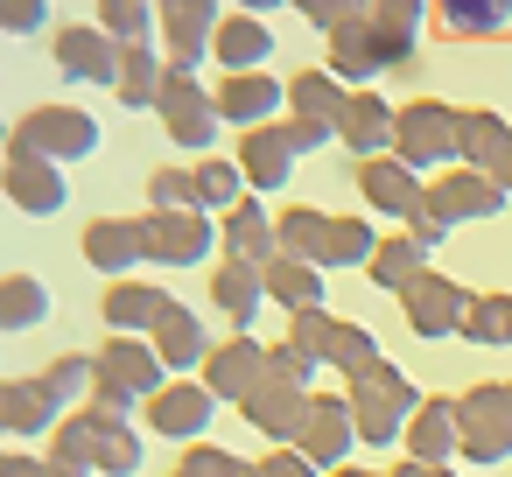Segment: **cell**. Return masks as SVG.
<instances>
[{"label":"cell","mask_w":512,"mask_h":477,"mask_svg":"<svg viewBox=\"0 0 512 477\" xmlns=\"http://www.w3.org/2000/svg\"><path fill=\"white\" fill-rule=\"evenodd\" d=\"M155 29H162V64L169 71H204L218 0H155Z\"/></svg>","instance_id":"ba28073f"},{"label":"cell","mask_w":512,"mask_h":477,"mask_svg":"<svg viewBox=\"0 0 512 477\" xmlns=\"http://www.w3.org/2000/svg\"><path fill=\"white\" fill-rule=\"evenodd\" d=\"M155 113H162V127H169V141L176 148H211L218 141V99L204 92V78L197 71H162V92H155Z\"/></svg>","instance_id":"52a82bcc"},{"label":"cell","mask_w":512,"mask_h":477,"mask_svg":"<svg viewBox=\"0 0 512 477\" xmlns=\"http://www.w3.org/2000/svg\"><path fill=\"white\" fill-rule=\"evenodd\" d=\"M337 141H344L358 162L393 155V106H386L379 92H351V106H344V120H337Z\"/></svg>","instance_id":"cb8c5ba5"},{"label":"cell","mask_w":512,"mask_h":477,"mask_svg":"<svg viewBox=\"0 0 512 477\" xmlns=\"http://www.w3.org/2000/svg\"><path fill=\"white\" fill-rule=\"evenodd\" d=\"M169 302H176V295H162V288H148V281H113L106 302H99V316H106L113 337H148Z\"/></svg>","instance_id":"d4e9b609"},{"label":"cell","mask_w":512,"mask_h":477,"mask_svg":"<svg viewBox=\"0 0 512 477\" xmlns=\"http://www.w3.org/2000/svg\"><path fill=\"white\" fill-rule=\"evenodd\" d=\"M190 176H197V211H232V204L246 197V176H239V162H225V155H204Z\"/></svg>","instance_id":"b9f144b4"},{"label":"cell","mask_w":512,"mask_h":477,"mask_svg":"<svg viewBox=\"0 0 512 477\" xmlns=\"http://www.w3.org/2000/svg\"><path fill=\"white\" fill-rule=\"evenodd\" d=\"M0 393H8V435H43L64 421V407L43 379H0Z\"/></svg>","instance_id":"e575fe53"},{"label":"cell","mask_w":512,"mask_h":477,"mask_svg":"<svg viewBox=\"0 0 512 477\" xmlns=\"http://www.w3.org/2000/svg\"><path fill=\"white\" fill-rule=\"evenodd\" d=\"M50 323V288L36 274H0V330H36Z\"/></svg>","instance_id":"d590c367"},{"label":"cell","mask_w":512,"mask_h":477,"mask_svg":"<svg viewBox=\"0 0 512 477\" xmlns=\"http://www.w3.org/2000/svg\"><path fill=\"white\" fill-rule=\"evenodd\" d=\"M99 120L85 113V106H36V113H22L15 127H8V155H36V162H85V155H99Z\"/></svg>","instance_id":"3957f363"},{"label":"cell","mask_w":512,"mask_h":477,"mask_svg":"<svg viewBox=\"0 0 512 477\" xmlns=\"http://www.w3.org/2000/svg\"><path fill=\"white\" fill-rule=\"evenodd\" d=\"M281 134H288V148H295V155H316V148L330 141V134H323V127H309V120H281Z\"/></svg>","instance_id":"6f0895ef"},{"label":"cell","mask_w":512,"mask_h":477,"mask_svg":"<svg viewBox=\"0 0 512 477\" xmlns=\"http://www.w3.org/2000/svg\"><path fill=\"white\" fill-rule=\"evenodd\" d=\"M211 57L225 64V78H239V71H267V57H274V29H267L260 15H225V22L211 29Z\"/></svg>","instance_id":"603a6c76"},{"label":"cell","mask_w":512,"mask_h":477,"mask_svg":"<svg viewBox=\"0 0 512 477\" xmlns=\"http://www.w3.org/2000/svg\"><path fill=\"white\" fill-rule=\"evenodd\" d=\"M274 8H288V0H239V15H260V22H267Z\"/></svg>","instance_id":"91938a15"},{"label":"cell","mask_w":512,"mask_h":477,"mask_svg":"<svg viewBox=\"0 0 512 477\" xmlns=\"http://www.w3.org/2000/svg\"><path fill=\"white\" fill-rule=\"evenodd\" d=\"M36 379L57 393V407H71V400H92V358H85V351H64V358H50Z\"/></svg>","instance_id":"ee69618b"},{"label":"cell","mask_w":512,"mask_h":477,"mask_svg":"<svg viewBox=\"0 0 512 477\" xmlns=\"http://www.w3.org/2000/svg\"><path fill=\"white\" fill-rule=\"evenodd\" d=\"M218 239H225V253H232V260H253V267H267V260L281 253V239H274V218L260 211V197H239V204L225 211Z\"/></svg>","instance_id":"83f0119b"},{"label":"cell","mask_w":512,"mask_h":477,"mask_svg":"<svg viewBox=\"0 0 512 477\" xmlns=\"http://www.w3.org/2000/svg\"><path fill=\"white\" fill-rule=\"evenodd\" d=\"M211 302H218L239 330H253V316H260V302H267L260 267H253V260H218V274H211Z\"/></svg>","instance_id":"d6a6232c"},{"label":"cell","mask_w":512,"mask_h":477,"mask_svg":"<svg viewBox=\"0 0 512 477\" xmlns=\"http://www.w3.org/2000/svg\"><path fill=\"white\" fill-rule=\"evenodd\" d=\"M148 344H155V358H162L169 372H190V365H204V358H211V344H204V316H197V309H183V302H169V309H162V323L148 330Z\"/></svg>","instance_id":"4316f807"},{"label":"cell","mask_w":512,"mask_h":477,"mask_svg":"<svg viewBox=\"0 0 512 477\" xmlns=\"http://www.w3.org/2000/svg\"><path fill=\"white\" fill-rule=\"evenodd\" d=\"M288 8H302V15L330 36V29H344V22H358V15H372V0H288Z\"/></svg>","instance_id":"681fc988"},{"label":"cell","mask_w":512,"mask_h":477,"mask_svg":"<svg viewBox=\"0 0 512 477\" xmlns=\"http://www.w3.org/2000/svg\"><path fill=\"white\" fill-rule=\"evenodd\" d=\"M400 442H407L414 463H449V456H456V400H421V407L407 414Z\"/></svg>","instance_id":"f1b7e54d"},{"label":"cell","mask_w":512,"mask_h":477,"mask_svg":"<svg viewBox=\"0 0 512 477\" xmlns=\"http://www.w3.org/2000/svg\"><path fill=\"white\" fill-rule=\"evenodd\" d=\"M456 337L505 351V344H512V295H470V309H463V330H456Z\"/></svg>","instance_id":"60d3db41"},{"label":"cell","mask_w":512,"mask_h":477,"mask_svg":"<svg viewBox=\"0 0 512 477\" xmlns=\"http://www.w3.org/2000/svg\"><path fill=\"white\" fill-rule=\"evenodd\" d=\"M323 43H330V64H323V71H330L337 85H351V92H358V85L372 92V78H379V64H372V22L358 15V22L330 29Z\"/></svg>","instance_id":"4dcf8cb0"},{"label":"cell","mask_w":512,"mask_h":477,"mask_svg":"<svg viewBox=\"0 0 512 477\" xmlns=\"http://www.w3.org/2000/svg\"><path fill=\"white\" fill-rule=\"evenodd\" d=\"M0 477H85L78 463H57V456H8Z\"/></svg>","instance_id":"f5cc1de1"},{"label":"cell","mask_w":512,"mask_h":477,"mask_svg":"<svg viewBox=\"0 0 512 477\" xmlns=\"http://www.w3.org/2000/svg\"><path fill=\"white\" fill-rule=\"evenodd\" d=\"M421 15H428V0H372V22H386V29H421Z\"/></svg>","instance_id":"db71d44e"},{"label":"cell","mask_w":512,"mask_h":477,"mask_svg":"<svg viewBox=\"0 0 512 477\" xmlns=\"http://www.w3.org/2000/svg\"><path fill=\"white\" fill-rule=\"evenodd\" d=\"M295 162H302V155L288 148L281 120H274V127H253V134L239 141V176H246V190H253V197H274V190H288Z\"/></svg>","instance_id":"d6986e66"},{"label":"cell","mask_w":512,"mask_h":477,"mask_svg":"<svg viewBox=\"0 0 512 477\" xmlns=\"http://www.w3.org/2000/svg\"><path fill=\"white\" fill-rule=\"evenodd\" d=\"M386 477H449V463H414V456H407V463L386 470Z\"/></svg>","instance_id":"680465c9"},{"label":"cell","mask_w":512,"mask_h":477,"mask_svg":"<svg viewBox=\"0 0 512 477\" xmlns=\"http://www.w3.org/2000/svg\"><path fill=\"white\" fill-rule=\"evenodd\" d=\"M50 435H57V463H78L85 477H134L141 470V435L127 414L85 407V414L57 421Z\"/></svg>","instance_id":"6da1fadb"},{"label":"cell","mask_w":512,"mask_h":477,"mask_svg":"<svg viewBox=\"0 0 512 477\" xmlns=\"http://www.w3.org/2000/svg\"><path fill=\"white\" fill-rule=\"evenodd\" d=\"M176 477H253V463L232 456V449H218V442H190L183 463H176Z\"/></svg>","instance_id":"f6af8a7d"},{"label":"cell","mask_w":512,"mask_h":477,"mask_svg":"<svg viewBox=\"0 0 512 477\" xmlns=\"http://www.w3.org/2000/svg\"><path fill=\"white\" fill-rule=\"evenodd\" d=\"M239 414H246V428H260L267 442L295 449V435H302V414H309V393L267 372V379H260V386H253L246 400H239Z\"/></svg>","instance_id":"e0dca14e"},{"label":"cell","mask_w":512,"mask_h":477,"mask_svg":"<svg viewBox=\"0 0 512 477\" xmlns=\"http://www.w3.org/2000/svg\"><path fill=\"white\" fill-rule=\"evenodd\" d=\"M253 477H316V463H309L302 449H274V456L253 463Z\"/></svg>","instance_id":"11a10c76"},{"label":"cell","mask_w":512,"mask_h":477,"mask_svg":"<svg viewBox=\"0 0 512 477\" xmlns=\"http://www.w3.org/2000/svg\"><path fill=\"white\" fill-rule=\"evenodd\" d=\"M211 421H218V393L204 379H169L162 393H148V428L169 442H197Z\"/></svg>","instance_id":"7c38bea8"},{"label":"cell","mask_w":512,"mask_h":477,"mask_svg":"<svg viewBox=\"0 0 512 477\" xmlns=\"http://www.w3.org/2000/svg\"><path fill=\"white\" fill-rule=\"evenodd\" d=\"M0 463H8V456H0Z\"/></svg>","instance_id":"e7e4bbea"},{"label":"cell","mask_w":512,"mask_h":477,"mask_svg":"<svg viewBox=\"0 0 512 477\" xmlns=\"http://www.w3.org/2000/svg\"><path fill=\"white\" fill-rule=\"evenodd\" d=\"M85 260L113 281H127L141 260H148V225L141 218H92L85 225Z\"/></svg>","instance_id":"ffe728a7"},{"label":"cell","mask_w":512,"mask_h":477,"mask_svg":"<svg viewBox=\"0 0 512 477\" xmlns=\"http://www.w3.org/2000/svg\"><path fill=\"white\" fill-rule=\"evenodd\" d=\"M365 22H372V15H365ZM372 64H379V71L414 64V29H386V22H372Z\"/></svg>","instance_id":"c3c4849f"},{"label":"cell","mask_w":512,"mask_h":477,"mask_svg":"<svg viewBox=\"0 0 512 477\" xmlns=\"http://www.w3.org/2000/svg\"><path fill=\"white\" fill-rule=\"evenodd\" d=\"M316 365H337L344 379H358L365 365H379V337L372 330H358V323H344V316H330V309H295V330H288Z\"/></svg>","instance_id":"8992f818"},{"label":"cell","mask_w":512,"mask_h":477,"mask_svg":"<svg viewBox=\"0 0 512 477\" xmlns=\"http://www.w3.org/2000/svg\"><path fill=\"white\" fill-rule=\"evenodd\" d=\"M407 239H414L421 253H435V246L449 239V225H442V218H428V211H414V218H407Z\"/></svg>","instance_id":"9f6ffc18"},{"label":"cell","mask_w":512,"mask_h":477,"mask_svg":"<svg viewBox=\"0 0 512 477\" xmlns=\"http://www.w3.org/2000/svg\"><path fill=\"white\" fill-rule=\"evenodd\" d=\"M393 155L421 176V169H442V162H463V113L442 106V99H414V106H393Z\"/></svg>","instance_id":"277c9868"},{"label":"cell","mask_w":512,"mask_h":477,"mask_svg":"<svg viewBox=\"0 0 512 477\" xmlns=\"http://www.w3.org/2000/svg\"><path fill=\"white\" fill-rule=\"evenodd\" d=\"M463 169L491 176L512 197V127L498 113H463Z\"/></svg>","instance_id":"44dd1931"},{"label":"cell","mask_w":512,"mask_h":477,"mask_svg":"<svg viewBox=\"0 0 512 477\" xmlns=\"http://www.w3.org/2000/svg\"><path fill=\"white\" fill-rule=\"evenodd\" d=\"M421 211L442 218V225H477V218H498V211H505V190H498L491 176H477V169H449V176L428 183Z\"/></svg>","instance_id":"30bf717a"},{"label":"cell","mask_w":512,"mask_h":477,"mask_svg":"<svg viewBox=\"0 0 512 477\" xmlns=\"http://www.w3.org/2000/svg\"><path fill=\"white\" fill-rule=\"evenodd\" d=\"M274 239H281V253L288 260H323V239H330V218L323 211H309V204H295V211H281L274 218Z\"/></svg>","instance_id":"f35d334b"},{"label":"cell","mask_w":512,"mask_h":477,"mask_svg":"<svg viewBox=\"0 0 512 477\" xmlns=\"http://www.w3.org/2000/svg\"><path fill=\"white\" fill-rule=\"evenodd\" d=\"M344 400H351V407H372V414H400V421L421 407V393L407 386V372H400V365H386V358H379V365H365V372L351 379V393H344Z\"/></svg>","instance_id":"1f68e13d"},{"label":"cell","mask_w":512,"mask_h":477,"mask_svg":"<svg viewBox=\"0 0 512 477\" xmlns=\"http://www.w3.org/2000/svg\"><path fill=\"white\" fill-rule=\"evenodd\" d=\"M0 435H8V393H0Z\"/></svg>","instance_id":"6125c7cd"},{"label":"cell","mask_w":512,"mask_h":477,"mask_svg":"<svg viewBox=\"0 0 512 477\" xmlns=\"http://www.w3.org/2000/svg\"><path fill=\"white\" fill-rule=\"evenodd\" d=\"M372 253H379L372 218H330V239H323V260L316 267H365Z\"/></svg>","instance_id":"ab89813d"},{"label":"cell","mask_w":512,"mask_h":477,"mask_svg":"<svg viewBox=\"0 0 512 477\" xmlns=\"http://www.w3.org/2000/svg\"><path fill=\"white\" fill-rule=\"evenodd\" d=\"M99 29L113 43H148L155 36V0H99Z\"/></svg>","instance_id":"7bdbcfd3"},{"label":"cell","mask_w":512,"mask_h":477,"mask_svg":"<svg viewBox=\"0 0 512 477\" xmlns=\"http://www.w3.org/2000/svg\"><path fill=\"white\" fill-rule=\"evenodd\" d=\"M330 477H386V470H358V463H337Z\"/></svg>","instance_id":"94428289"},{"label":"cell","mask_w":512,"mask_h":477,"mask_svg":"<svg viewBox=\"0 0 512 477\" xmlns=\"http://www.w3.org/2000/svg\"><path fill=\"white\" fill-rule=\"evenodd\" d=\"M141 225H148V260H162V267H197L218 246L211 211H148Z\"/></svg>","instance_id":"5bb4252c"},{"label":"cell","mask_w":512,"mask_h":477,"mask_svg":"<svg viewBox=\"0 0 512 477\" xmlns=\"http://www.w3.org/2000/svg\"><path fill=\"white\" fill-rule=\"evenodd\" d=\"M260 288H267V302H281L288 316H295V309H330V302H323V267L288 260V253H274V260L260 267Z\"/></svg>","instance_id":"f546056e"},{"label":"cell","mask_w":512,"mask_h":477,"mask_svg":"<svg viewBox=\"0 0 512 477\" xmlns=\"http://www.w3.org/2000/svg\"><path fill=\"white\" fill-rule=\"evenodd\" d=\"M0 190H8L29 218H57L64 211V169L57 162H36V155H8V176H0Z\"/></svg>","instance_id":"7402d4cb"},{"label":"cell","mask_w":512,"mask_h":477,"mask_svg":"<svg viewBox=\"0 0 512 477\" xmlns=\"http://www.w3.org/2000/svg\"><path fill=\"white\" fill-rule=\"evenodd\" d=\"M435 15H442L449 36H505L512 0H435Z\"/></svg>","instance_id":"74e56055"},{"label":"cell","mask_w":512,"mask_h":477,"mask_svg":"<svg viewBox=\"0 0 512 477\" xmlns=\"http://www.w3.org/2000/svg\"><path fill=\"white\" fill-rule=\"evenodd\" d=\"M358 197L379 211V218H414L421 211V176L400 162V155H372V162H358Z\"/></svg>","instance_id":"ac0fdd59"},{"label":"cell","mask_w":512,"mask_h":477,"mask_svg":"<svg viewBox=\"0 0 512 477\" xmlns=\"http://www.w3.org/2000/svg\"><path fill=\"white\" fill-rule=\"evenodd\" d=\"M365 274H372V288H386V295H400L407 281H421L428 274V253L400 232V239H379V253L365 260Z\"/></svg>","instance_id":"8d00e7d4"},{"label":"cell","mask_w":512,"mask_h":477,"mask_svg":"<svg viewBox=\"0 0 512 477\" xmlns=\"http://www.w3.org/2000/svg\"><path fill=\"white\" fill-rule=\"evenodd\" d=\"M267 379V344L253 337V330H239V337H225V344H211V358H204V386L218 393V407L232 400H246L253 386Z\"/></svg>","instance_id":"9a60e30c"},{"label":"cell","mask_w":512,"mask_h":477,"mask_svg":"<svg viewBox=\"0 0 512 477\" xmlns=\"http://www.w3.org/2000/svg\"><path fill=\"white\" fill-rule=\"evenodd\" d=\"M344 106H351V85H337L330 71H302V78H288V120H309V127H323L330 141H337Z\"/></svg>","instance_id":"484cf974"},{"label":"cell","mask_w":512,"mask_h":477,"mask_svg":"<svg viewBox=\"0 0 512 477\" xmlns=\"http://www.w3.org/2000/svg\"><path fill=\"white\" fill-rule=\"evenodd\" d=\"M0 148H8V120H0Z\"/></svg>","instance_id":"be15d7a7"},{"label":"cell","mask_w":512,"mask_h":477,"mask_svg":"<svg viewBox=\"0 0 512 477\" xmlns=\"http://www.w3.org/2000/svg\"><path fill=\"white\" fill-rule=\"evenodd\" d=\"M169 386V365L155 358L148 337H106L92 351V400L85 407H106V414H134L148 407V393Z\"/></svg>","instance_id":"7a4b0ae2"},{"label":"cell","mask_w":512,"mask_h":477,"mask_svg":"<svg viewBox=\"0 0 512 477\" xmlns=\"http://www.w3.org/2000/svg\"><path fill=\"white\" fill-rule=\"evenodd\" d=\"M400 309H407V330L435 344V337H456V330H463L470 295H463L449 274H435V267H428L421 281H407V288H400Z\"/></svg>","instance_id":"8fae6325"},{"label":"cell","mask_w":512,"mask_h":477,"mask_svg":"<svg viewBox=\"0 0 512 477\" xmlns=\"http://www.w3.org/2000/svg\"><path fill=\"white\" fill-rule=\"evenodd\" d=\"M295 449H302L316 470H337V463H351V449H358L351 400H344V393H309V414H302V435H295Z\"/></svg>","instance_id":"9c48e42d"},{"label":"cell","mask_w":512,"mask_h":477,"mask_svg":"<svg viewBox=\"0 0 512 477\" xmlns=\"http://www.w3.org/2000/svg\"><path fill=\"white\" fill-rule=\"evenodd\" d=\"M211 99H218V120H225V127H239V134L274 127V120L288 113V85H281V78H267V71H239V78H225Z\"/></svg>","instance_id":"4fadbf2b"},{"label":"cell","mask_w":512,"mask_h":477,"mask_svg":"<svg viewBox=\"0 0 512 477\" xmlns=\"http://www.w3.org/2000/svg\"><path fill=\"white\" fill-rule=\"evenodd\" d=\"M351 421H358V442H372V449H386V442H400V414H372V407H351Z\"/></svg>","instance_id":"816d5d0a"},{"label":"cell","mask_w":512,"mask_h":477,"mask_svg":"<svg viewBox=\"0 0 512 477\" xmlns=\"http://www.w3.org/2000/svg\"><path fill=\"white\" fill-rule=\"evenodd\" d=\"M456 456H470L477 470L512 456V379H484L456 400Z\"/></svg>","instance_id":"5b68a950"},{"label":"cell","mask_w":512,"mask_h":477,"mask_svg":"<svg viewBox=\"0 0 512 477\" xmlns=\"http://www.w3.org/2000/svg\"><path fill=\"white\" fill-rule=\"evenodd\" d=\"M148 211H197V176L190 169H155L148 176Z\"/></svg>","instance_id":"bcb514c9"},{"label":"cell","mask_w":512,"mask_h":477,"mask_svg":"<svg viewBox=\"0 0 512 477\" xmlns=\"http://www.w3.org/2000/svg\"><path fill=\"white\" fill-rule=\"evenodd\" d=\"M267 372L274 379H288V386H302V393H316V358L288 337V344H267Z\"/></svg>","instance_id":"7dc6e473"},{"label":"cell","mask_w":512,"mask_h":477,"mask_svg":"<svg viewBox=\"0 0 512 477\" xmlns=\"http://www.w3.org/2000/svg\"><path fill=\"white\" fill-rule=\"evenodd\" d=\"M0 29H8V36L50 29V0H0Z\"/></svg>","instance_id":"f907efd6"},{"label":"cell","mask_w":512,"mask_h":477,"mask_svg":"<svg viewBox=\"0 0 512 477\" xmlns=\"http://www.w3.org/2000/svg\"><path fill=\"white\" fill-rule=\"evenodd\" d=\"M162 57H155V43H120V78H113V99L120 106H134V113H148L155 106V92H162Z\"/></svg>","instance_id":"836d02e7"},{"label":"cell","mask_w":512,"mask_h":477,"mask_svg":"<svg viewBox=\"0 0 512 477\" xmlns=\"http://www.w3.org/2000/svg\"><path fill=\"white\" fill-rule=\"evenodd\" d=\"M57 71L71 85H113L120 78V43L99 22H71V29H57Z\"/></svg>","instance_id":"2e32d148"}]
</instances>
